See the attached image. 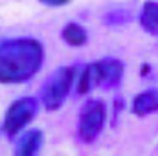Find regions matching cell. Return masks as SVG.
Segmentation results:
<instances>
[{
    "instance_id": "obj_6",
    "label": "cell",
    "mask_w": 158,
    "mask_h": 156,
    "mask_svg": "<svg viewBox=\"0 0 158 156\" xmlns=\"http://www.w3.org/2000/svg\"><path fill=\"white\" fill-rule=\"evenodd\" d=\"M44 144V133L38 128L25 131L14 146V156H36Z\"/></svg>"
},
{
    "instance_id": "obj_11",
    "label": "cell",
    "mask_w": 158,
    "mask_h": 156,
    "mask_svg": "<svg viewBox=\"0 0 158 156\" xmlns=\"http://www.w3.org/2000/svg\"><path fill=\"white\" fill-rule=\"evenodd\" d=\"M39 2L51 7H60V6H64V4L69 3V0H39Z\"/></svg>"
},
{
    "instance_id": "obj_10",
    "label": "cell",
    "mask_w": 158,
    "mask_h": 156,
    "mask_svg": "<svg viewBox=\"0 0 158 156\" xmlns=\"http://www.w3.org/2000/svg\"><path fill=\"white\" fill-rule=\"evenodd\" d=\"M129 17H126L125 13L122 11H114L108 15V24H122L125 21H127Z\"/></svg>"
},
{
    "instance_id": "obj_3",
    "label": "cell",
    "mask_w": 158,
    "mask_h": 156,
    "mask_svg": "<svg viewBox=\"0 0 158 156\" xmlns=\"http://www.w3.org/2000/svg\"><path fill=\"white\" fill-rule=\"evenodd\" d=\"M106 121V106L99 99H89L78 113L77 135L85 144H91L102 133Z\"/></svg>"
},
{
    "instance_id": "obj_5",
    "label": "cell",
    "mask_w": 158,
    "mask_h": 156,
    "mask_svg": "<svg viewBox=\"0 0 158 156\" xmlns=\"http://www.w3.org/2000/svg\"><path fill=\"white\" fill-rule=\"evenodd\" d=\"M91 70L95 86L104 89H114L120 85L123 78V64L114 57H105L97 63H93Z\"/></svg>"
},
{
    "instance_id": "obj_9",
    "label": "cell",
    "mask_w": 158,
    "mask_h": 156,
    "mask_svg": "<svg viewBox=\"0 0 158 156\" xmlns=\"http://www.w3.org/2000/svg\"><path fill=\"white\" fill-rule=\"evenodd\" d=\"M62 39L70 46H83L87 43V31L77 22H69L66 24L64 28L62 30Z\"/></svg>"
},
{
    "instance_id": "obj_7",
    "label": "cell",
    "mask_w": 158,
    "mask_h": 156,
    "mask_svg": "<svg viewBox=\"0 0 158 156\" xmlns=\"http://www.w3.org/2000/svg\"><path fill=\"white\" fill-rule=\"evenodd\" d=\"M131 112L139 117L158 113V89L151 88L136 95L131 102Z\"/></svg>"
},
{
    "instance_id": "obj_8",
    "label": "cell",
    "mask_w": 158,
    "mask_h": 156,
    "mask_svg": "<svg viewBox=\"0 0 158 156\" xmlns=\"http://www.w3.org/2000/svg\"><path fill=\"white\" fill-rule=\"evenodd\" d=\"M140 24L150 35L158 36V2H147L140 13Z\"/></svg>"
},
{
    "instance_id": "obj_1",
    "label": "cell",
    "mask_w": 158,
    "mask_h": 156,
    "mask_svg": "<svg viewBox=\"0 0 158 156\" xmlns=\"http://www.w3.org/2000/svg\"><path fill=\"white\" fill-rule=\"evenodd\" d=\"M44 59V47L36 39L0 38V82H25L41 70Z\"/></svg>"
},
{
    "instance_id": "obj_2",
    "label": "cell",
    "mask_w": 158,
    "mask_h": 156,
    "mask_svg": "<svg viewBox=\"0 0 158 156\" xmlns=\"http://www.w3.org/2000/svg\"><path fill=\"white\" fill-rule=\"evenodd\" d=\"M74 81V68L59 67L52 71L45 80L41 89V99L46 110L53 112L62 107L66 98L69 96Z\"/></svg>"
},
{
    "instance_id": "obj_4",
    "label": "cell",
    "mask_w": 158,
    "mask_h": 156,
    "mask_svg": "<svg viewBox=\"0 0 158 156\" xmlns=\"http://www.w3.org/2000/svg\"><path fill=\"white\" fill-rule=\"evenodd\" d=\"M38 100L31 96L20 98L7 109L4 116V133L9 138L15 137L38 114Z\"/></svg>"
}]
</instances>
